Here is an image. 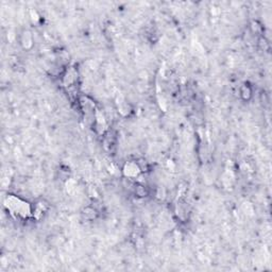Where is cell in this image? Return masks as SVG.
Returning a JSON list of instances; mask_svg holds the SVG:
<instances>
[{
    "mask_svg": "<svg viewBox=\"0 0 272 272\" xmlns=\"http://www.w3.org/2000/svg\"><path fill=\"white\" fill-rule=\"evenodd\" d=\"M241 96L243 97V99H249L251 96V89L249 86H243L242 88H241Z\"/></svg>",
    "mask_w": 272,
    "mask_h": 272,
    "instance_id": "1",
    "label": "cell"
},
{
    "mask_svg": "<svg viewBox=\"0 0 272 272\" xmlns=\"http://www.w3.org/2000/svg\"><path fill=\"white\" fill-rule=\"evenodd\" d=\"M135 191H136V195L139 197H146L147 196V190L144 186H137L135 188Z\"/></svg>",
    "mask_w": 272,
    "mask_h": 272,
    "instance_id": "2",
    "label": "cell"
}]
</instances>
